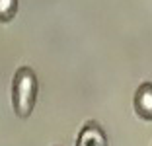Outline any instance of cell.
Segmentation results:
<instances>
[{
	"instance_id": "cell-4",
	"label": "cell",
	"mask_w": 152,
	"mask_h": 146,
	"mask_svg": "<svg viewBox=\"0 0 152 146\" xmlns=\"http://www.w3.org/2000/svg\"><path fill=\"white\" fill-rule=\"evenodd\" d=\"M16 14H18V0H0V22H12Z\"/></svg>"
},
{
	"instance_id": "cell-1",
	"label": "cell",
	"mask_w": 152,
	"mask_h": 146,
	"mask_svg": "<svg viewBox=\"0 0 152 146\" xmlns=\"http://www.w3.org/2000/svg\"><path fill=\"white\" fill-rule=\"evenodd\" d=\"M37 74L29 66H20L12 80V107L20 119L33 113L37 101Z\"/></svg>"
},
{
	"instance_id": "cell-2",
	"label": "cell",
	"mask_w": 152,
	"mask_h": 146,
	"mask_svg": "<svg viewBox=\"0 0 152 146\" xmlns=\"http://www.w3.org/2000/svg\"><path fill=\"white\" fill-rule=\"evenodd\" d=\"M76 146H107V137L103 128L96 121H88L80 128V134L76 138Z\"/></svg>"
},
{
	"instance_id": "cell-3",
	"label": "cell",
	"mask_w": 152,
	"mask_h": 146,
	"mask_svg": "<svg viewBox=\"0 0 152 146\" xmlns=\"http://www.w3.org/2000/svg\"><path fill=\"white\" fill-rule=\"evenodd\" d=\"M134 113L144 121H152V84L142 82L134 92Z\"/></svg>"
}]
</instances>
